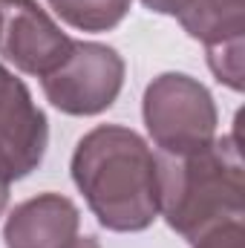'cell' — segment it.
I'll list each match as a JSON object with an SVG mask.
<instances>
[{
	"label": "cell",
	"mask_w": 245,
	"mask_h": 248,
	"mask_svg": "<svg viewBox=\"0 0 245 248\" xmlns=\"http://www.w3.org/2000/svg\"><path fill=\"white\" fill-rule=\"evenodd\" d=\"M72 179L110 231H144L159 217V159L127 127L90 130L72 153Z\"/></svg>",
	"instance_id": "obj_1"
},
{
	"label": "cell",
	"mask_w": 245,
	"mask_h": 248,
	"mask_svg": "<svg viewBox=\"0 0 245 248\" xmlns=\"http://www.w3.org/2000/svg\"><path fill=\"white\" fill-rule=\"evenodd\" d=\"M159 214L190 243L222 222L243 219L245 173L237 136L214 139L193 156H168L159 162Z\"/></svg>",
	"instance_id": "obj_2"
},
{
	"label": "cell",
	"mask_w": 245,
	"mask_h": 248,
	"mask_svg": "<svg viewBox=\"0 0 245 248\" xmlns=\"http://www.w3.org/2000/svg\"><path fill=\"white\" fill-rule=\"evenodd\" d=\"M144 124L165 156H193L216 139L214 95L190 75L165 72L144 90Z\"/></svg>",
	"instance_id": "obj_3"
},
{
	"label": "cell",
	"mask_w": 245,
	"mask_h": 248,
	"mask_svg": "<svg viewBox=\"0 0 245 248\" xmlns=\"http://www.w3.org/2000/svg\"><path fill=\"white\" fill-rule=\"evenodd\" d=\"M44 81V93L69 116H95L113 107L124 84L122 55L107 44L75 41L69 58Z\"/></svg>",
	"instance_id": "obj_4"
},
{
	"label": "cell",
	"mask_w": 245,
	"mask_h": 248,
	"mask_svg": "<svg viewBox=\"0 0 245 248\" xmlns=\"http://www.w3.org/2000/svg\"><path fill=\"white\" fill-rule=\"evenodd\" d=\"M72 44L38 0H0V52L20 72L52 75L69 58Z\"/></svg>",
	"instance_id": "obj_5"
},
{
	"label": "cell",
	"mask_w": 245,
	"mask_h": 248,
	"mask_svg": "<svg viewBox=\"0 0 245 248\" xmlns=\"http://www.w3.org/2000/svg\"><path fill=\"white\" fill-rule=\"evenodd\" d=\"M49 141L44 110L32 101V93L0 63V176L15 182L29 176Z\"/></svg>",
	"instance_id": "obj_6"
},
{
	"label": "cell",
	"mask_w": 245,
	"mask_h": 248,
	"mask_svg": "<svg viewBox=\"0 0 245 248\" xmlns=\"http://www.w3.org/2000/svg\"><path fill=\"white\" fill-rule=\"evenodd\" d=\"M81 214L61 193H41L20 202L9 219L3 240L6 248H66L78 237Z\"/></svg>",
	"instance_id": "obj_7"
},
{
	"label": "cell",
	"mask_w": 245,
	"mask_h": 248,
	"mask_svg": "<svg viewBox=\"0 0 245 248\" xmlns=\"http://www.w3.org/2000/svg\"><path fill=\"white\" fill-rule=\"evenodd\" d=\"M184 32L202 41L208 49L245 35V0H193V6L179 17Z\"/></svg>",
	"instance_id": "obj_8"
},
{
	"label": "cell",
	"mask_w": 245,
	"mask_h": 248,
	"mask_svg": "<svg viewBox=\"0 0 245 248\" xmlns=\"http://www.w3.org/2000/svg\"><path fill=\"white\" fill-rule=\"evenodd\" d=\"M52 12L81 32H107L119 26L133 0H46Z\"/></svg>",
	"instance_id": "obj_9"
},
{
	"label": "cell",
	"mask_w": 245,
	"mask_h": 248,
	"mask_svg": "<svg viewBox=\"0 0 245 248\" xmlns=\"http://www.w3.org/2000/svg\"><path fill=\"white\" fill-rule=\"evenodd\" d=\"M208 63L214 69V75L231 87V90H243V41H231V44H219L208 49Z\"/></svg>",
	"instance_id": "obj_10"
},
{
	"label": "cell",
	"mask_w": 245,
	"mask_h": 248,
	"mask_svg": "<svg viewBox=\"0 0 245 248\" xmlns=\"http://www.w3.org/2000/svg\"><path fill=\"white\" fill-rule=\"evenodd\" d=\"M193 246L196 248H245L243 219H231V222H222V225L205 231Z\"/></svg>",
	"instance_id": "obj_11"
},
{
	"label": "cell",
	"mask_w": 245,
	"mask_h": 248,
	"mask_svg": "<svg viewBox=\"0 0 245 248\" xmlns=\"http://www.w3.org/2000/svg\"><path fill=\"white\" fill-rule=\"evenodd\" d=\"M150 12H159V15H173V17H182L184 12L193 6V0H141Z\"/></svg>",
	"instance_id": "obj_12"
},
{
	"label": "cell",
	"mask_w": 245,
	"mask_h": 248,
	"mask_svg": "<svg viewBox=\"0 0 245 248\" xmlns=\"http://www.w3.org/2000/svg\"><path fill=\"white\" fill-rule=\"evenodd\" d=\"M66 248H101V243L95 237H75Z\"/></svg>",
	"instance_id": "obj_13"
},
{
	"label": "cell",
	"mask_w": 245,
	"mask_h": 248,
	"mask_svg": "<svg viewBox=\"0 0 245 248\" xmlns=\"http://www.w3.org/2000/svg\"><path fill=\"white\" fill-rule=\"evenodd\" d=\"M9 185H12V182L0 176V214H3V208H6V202H9Z\"/></svg>",
	"instance_id": "obj_14"
}]
</instances>
